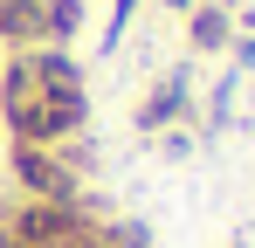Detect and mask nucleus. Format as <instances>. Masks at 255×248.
Instances as JSON below:
<instances>
[{"label":"nucleus","mask_w":255,"mask_h":248,"mask_svg":"<svg viewBox=\"0 0 255 248\" xmlns=\"http://www.w3.org/2000/svg\"><path fill=\"white\" fill-rule=\"evenodd\" d=\"M62 248H152L145 235V221H118V214H83L76 221V235Z\"/></svg>","instance_id":"nucleus-5"},{"label":"nucleus","mask_w":255,"mask_h":248,"mask_svg":"<svg viewBox=\"0 0 255 248\" xmlns=\"http://www.w3.org/2000/svg\"><path fill=\"white\" fill-rule=\"evenodd\" d=\"M83 35V0H0V55L69 48Z\"/></svg>","instance_id":"nucleus-3"},{"label":"nucleus","mask_w":255,"mask_h":248,"mask_svg":"<svg viewBox=\"0 0 255 248\" xmlns=\"http://www.w3.org/2000/svg\"><path fill=\"white\" fill-rule=\"evenodd\" d=\"M131 14H138V0H111V14H104V35H97V48H104V55H118V41H125Z\"/></svg>","instance_id":"nucleus-7"},{"label":"nucleus","mask_w":255,"mask_h":248,"mask_svg":"<svg viewBox=\"0 0 255 248\" xmlns=\"http://www.w3.org/2000/svg\"><path fill=\"white\" fill-rule=\"evenodd\" d=\"M186 48H193V55H221V48H235V21H228L221 0H193V7H186Z\"/></svg>","instance_id":"nucleus-6"},{"label":"nucleus","mask_w":255,"mask_h":248,"mask_svg":"<svg viewBox=\"0 0 255 248\" xmlns=\"http://www.w3.org/2000/svg\"><path fill=\"white\" fill-rule=\"evenodd\" d=\"M0 124L14 145H69L90 124V83L69 48H21L0 62Z\"/></svg>","instance_id":"nucleus-1"},{"label":"nucleus","mask_w":255,"mask_h":248,"mask_svg":"<svg viewBox=\"0 0 255 248\" xmlns=\"http://www.w3.org/2000/svg\"><path fill=\"white\" fill-rule=\"evenodd\" d=\"M0 62H7V55H0Z\"/></svg>","instance_id":"nucleus-10"},{"label":"nucleus","mask_w":255,"mask_h":248,"mask_svg":"<svg viewBox=\"0 0 255 248\" xmlns=\"http://www.w3.org/2000/svg\"><path fill=\"white\" fill-rule=\"evenodd\" d=\"M228 248H249V242H228Z\"/></svg>","instance_id":"nucleus-9"},{"label":"nucleus","mask_w":255,"mask_h":248,"mask_svg":"<svg viewBox=\"0 0 255 248\" xmlns=\"http://www.w3.org/2000/svg\"><path fill=\"white\" fill-rule=\"evenodd\" d=\"M166 7H172V14H186V7H193V0H166Z\"/></svg>","instance_id":"nucleus-8"},{"label":"nucleus","mask_w":255,"mask_h":248,"mask_svg":"<svg viewBox=\"0 0 255 248\" xmlns=\"http://www.w3.org/2000/svg\"><path fill=\"white\" fill-rule=\"evenodd\" d=\"M186 118H193V76L186 69H166V76L145 90V104L131 111V124L145 138H159V131H172V124H186Z\"/></svg>","instance_id":"nucleus-4"},{"label":"nucleus","mask_w":255,"mask_h":248,"mask_svg":"<svg viewBox=\"0 0 255 248\" xmlns=\"http://www.w3.org/2000/svg\"><path fill=\"white\" fill-rule=\"evenodd\" d=\"M7 172H14V193L21 200H42V207H83V145L69 138V145H14L7 138Z\"/></svg>","instance_id":"nucleus-2"}]
</instances>
